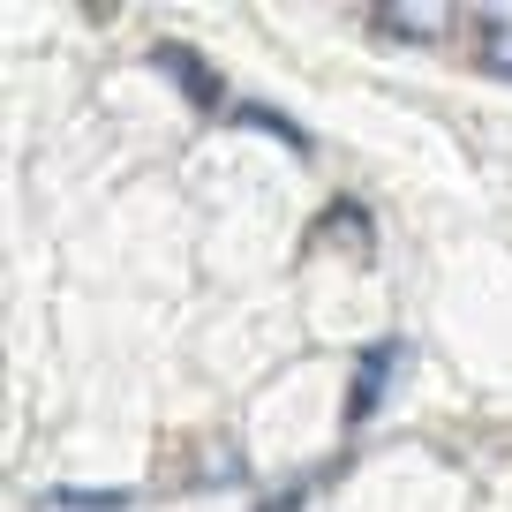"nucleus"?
I'll return each mask as SVG.
<instances>
[{"label": "nucleus", "mask_w": 512, "mask_h": 512, "mask_svg": "<svg viewBox=\"0 0 512 512\" xmlns=\"http://www.w3.org/2000/svg\"><path fill=\"white\" fill-rule=\"evenodd\" d=\"M309 490H317V482H287V490H272L256 512H302V505H309Z\"/></svg>", "instance_id": "6e6552de"}, {"label": "nucleus", "mask_w": 512, "mask_h": 512, "mask_svg": "<svg viewBox=\"0 0 512 512\" xmlns=\"http://www.w3.org/2000/svg\"><path fill=\"white\" fill-rule=\"evenodd\" d=\"M317 241H339V249H369V211L362 204H332L317 219Z\"/></svg>", "instance_id": "0eeeda50"}, {"label": "nucleus", "mask_w": 512, "mask_h": 512, "mask_svg": "<svg viewBox=\"0 0 512 512\" xmlns=\"http://www.w3.org/2000/svg\"><path fill=\"white\" fill-rule=\"evenodd\" d=\"M151 61H159V76H174V91L189 98L196 113H219V121H226V83H219V68H211L196 46H181V38H159V46H151Z\"/></svg>", "instance_id": "f03ea898"}, {"label": "nucleus", "mask_w": 512, "mask_h": 512, "mask_svg": "<svg viewBox=\"0 0 512 512\" xmlns=\"http://www.w3.org/2000/svg\"><path fill=\"white\" fill-rule=\"evenodd\" d=\"M400 362H407V347H400V339H369V347L354 354V377H347V430H362V422L384 407V392H392Z\"/></svg>", "instance_id": "f257e3e1"}, {"label": "nucleus", "mask_w": 512, "mask_h": 512, "mask_svg": "<svg viewBox=\"0 0 512 512\" xmlns=\"http://www.w3.org/2000/svg\"><path fill=\"white\" fill-rule=\"evenodd\" d=\"M369 31L400 38V46H430V38L452 31V16H445V8H369Z\"/></svg>", "instance_id": "7ed1b4c3"}, {"label": "nucleus", "mask_w": 512, "mask_h": 512, "mask_svg": "<svg viewBox=\"0 0 512 512\" xmlns=\"http://www.w3.org/2000/svg\"><path fill=\"white\" fill-rule=\"evenodd\" d=\"M31 512H136V490H38Z\"/></svg>", "instance_id": "423d86ee"}, {"label": "nucleus", "mask_w": 512, "mask_h": 512, "mask_svg": "<svg viewBox=\"0 0 512 512\" xmlns=\"http://www.w3.org/2000/svg\"><path fill=\"white\" fill-rule=\"evenodd\" d=\"M226 121H234V128H256V136H272V144H287L294 159H309V128L287 121L279 106H256V98H241V106H226Z\"/></svg>", "instance_id": "39448f33"}, {"label": "nucleus", "mask_w": 512, "mask_h": 512, "mask_svg": "<svg viewBox=\"0 0 512 512\" xmlns=\"http://www.w3.org/2000/svg\"><path fill=\"white\" fill-rule=\"evenodd\" d=\"M467 31H475V68H490V76L512 83V8H475Z\"/></svg>", "instance_id": "20e7f679"}]
</instances>
